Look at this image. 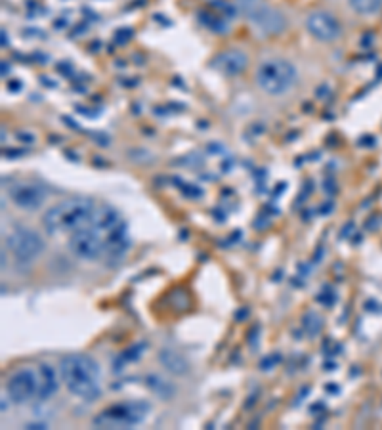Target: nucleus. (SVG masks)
<instances>
[{"mask_svg":"<svg viewBox=\"0 0 382 430\" xmlns=\"http://www.w3.org/2000/svg\"><path fill=\"white\" fill-rule=\"evenodd\" d=\"M19 140H21V142H27V144H33L34 142V138L31 136V134H21V132H19Z\"/></svg>","mask_w":382,"mask_h":430,"instance_id":"nucleus-17","label":"nucleus"},{"mask_svg":"<svg viewBox=\"0 0 382 430\" xmlns=\"http://www.w3.org/2000/svg\"><path fill=\"white\" fill-rule=\"evenodd\" d=\"M6 245L12 255L21 262H31L44 250L43 237L29 228H16L6 237Z\"/></svg>","mask_w":382,"mask_h":430,"instance_id":"nucleus-5","label":"nucleus"},{"mask_svg":"<svg viewBox=\"0 0 382 430\" xmlns=\"http://www.w3.org/2000/svg\"><path fill=\"white\" fill-rule=\"evenodd\" d=\"M69 249L78 258L96 260L98 257H102L105 249H107L105 235L96 232L92 226H88L85 230H78V232L71 233V237H69Z\"/></svg>","mask_w":382,"mask_h":430,"instance_id":"nucleus-6","label":"nucleus"},{"mask_svg":"<svg viewBox=\"0 0 382 430\" xmlns=\"http://www.w3.org/2000/svg\"><path fill=\"white\" fill-rule=\"evenodd\" d=\"M350 6L357 14H363V16H371L381 12L382 0H350Z\"/></svg>","mask_w":382,"mask_h":430,"instance_id":"nucleus-15","label":"nucleus"},{"mask_svg":"<svg viewBox=\"0 0 382 430\" xmlns=\"http://www.w3.org/2000/svg\"><path fill=\"white\" fill-rule=\"evenodd\" d=\"M149 404L147 402H123V404H115L103 409L96 419L94 424L100 429H128V427H136L142 421H145L147 413H149Z\"/></svg>","mask_w":382,"mask_h":430,"instance_id":"nucleus-4","label":"nucleus"},{"mask_svg":"<svg viewBox=\"0 0 382 430\" xmlns=\"http://www.w3.org/2000/svg\"><path fill=\"white\" fill-rule=\"evenodd\" d=\"M36 390H39L36 369L25 367V369L16 371L8 378V394L14 404H27L31 398L36 396Z\"/></svg>","mask_w":382,"mask_h":430,"instance_id":"nucleus-8","label":"nucleus"},{"mask_svg":"<svg viewBox=\"0 0 382 430\" xmlns=\"http://www.w3.org/2000/svg\"><path fill=\"white\" fill-rule=\"evenodd\" d=\"M248 58L241 50H228L214 60V67L228 77H237L246 69Z\"/></svg>","mask_w":382,"mask_h":430,"instance_id":"nucleus-11","label":"nucleus"},{"mask_svg":"<svg viewBox=\"0 0 382 430\" xmlns=\"http://www.w3.org/2000/svg\"><path fill=\"white\" fill-rule=\"evenodd\" d=\"M8 195L12 203L19 208L34 211L44 203L46 191L41 184H34V182H16L8 188Z\"/></svg>","mask_w":382,"mask_h":430,"instance_id":"nucleus-9","label":"nucleus"},{"mask_svg":"<svg viewBox=\"0 0 382 430\" xmlns=\"http://www.w3.org/2000/svg\"><path fill=\"white\" fill-rule=\"evenodd\" d=\"M159 360H161L162 365H165L169 371H172V373L182 375V373H186L187 371V361L184 360L180 354L172 352V350H162V352L159 354Z\"/></svg>","mask_w":382,"mask_h":430,"instance_id":"nucleus-14","label":"nucleus"},{"mask_svg":"<svg viewBox=\"0 0 382 430\" xmlns=\"http://www.w3.org/2000/svg\"><path fill=\"white\" fill-rule=\"evenodd\" d=\"M306 27L312 36L323 43H331L335 39L340 36V23L337 17L329 14V12H312L308 19H306Z\"/></svg>","mask_w":382,"mask_h":430,"instance_id":"nucleus-10","label":"nucleus"},{"mask_svg":"<svg viewBox=\"0 0 382 430\" xmlns=\"http://www.w3.org/2000/svg\"><path fill=\"white\" fill-rule=\"evenodd\" d=\"M96 211L90 199H69L44 215V228L48 233H75L92 224Z\"/></svg>","mask_w":382,"mask_h":430,"instance_id":"nucleus-2","label":"nucleus"},{"mask_svg":"<svg viewBox=\"0 0 382 430\" xmlns=\"http://www.w3.org/2000/svg\"><path fill=\"white\" fill-rule=\"evenodd\" d=\"M36 375H39V390H36V396L41 400H48V398H52V396L58 392L61 375L58 377V371L54 369L52 365H48V363L39 365Z\"/></svg>","mask_w":382,"mask_h":430,"instance_id":"nucleus-12","label":"nucleus"},{"mask_svg":"<svg viewBox=\"0 0 382 430\" xmlns=\"http://www.w3.org/2000/svg\"><path fill=\"white\" fill-rule=\"evenodd\" d=\"M239 6L245 12V16L264 33H279L285 27L283 17L275 10L262 4L260 0H239Z\"/></svg>","mask_w":382,"mask_h":430,"instance_id":"nucleus-7","label":"nucleus"},{"mask_svg":"<svg viewBox=\"0 0 382 430\" xmlns=\"http://www.w3.org/2000/svg\"><path fill=\"white\" fill-rule=\"evenodd\" d=\"M201 19L204 21V25H209L211 29H214L216 33H226V31H224V29H226V25H224L222 17L214 16V14H203V16H201Z\"/></svg>","mask_w":382,"mask_h":430,"instance_id":"nucleus-16","label":"nucleus"},{"mask_svg":"<svg viewBox=\"0 0 382 430\" xmlns=\"http://www.w3.org/2000/svg\"><path fill=\"white\" fill-rule=\"evenodd\" d=\"M256 80L266 94L281 96L289 92L297 80V69L285 60H266L258 65Z\"/></svg>","mask_w":382,"mask_h":430,"instance_id":"nucleus-3","label":"nucleus"},{"mask_svg":"<svg viewBox=\"0 0 382 430\" xmlns=\"http://www.w3.org/2000/svg\"><path fill=\"white\" fill-rule=\"evenodd\" d=\"M119 224L120 215L115 211V208H111V206H100V208L96 211V216H94V220L90 226H92L96 232L107 235V233H109L113 228H117Z\"/></svg>","mask_w":382,"mask_h":430,"instance_id":"nucleus-13","label":"nucleus"},{"mask_svg":"<svg viewBox=\"0 0 382 430\" xmlns=\"http://www.w3.org/2000/svg\"><path fill=\"white\" fill-rule=\"evenodd\" d=\"M61 380L71 394L83 400H96L100 388V367L98 363L85 354H69L60 363Z\"/></svg>","mask_w":382,"mask_h":430,"instance_id":"nucleus-1","label":"nucleus"}]
</instances>
